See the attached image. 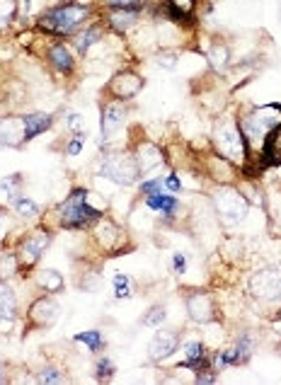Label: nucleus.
<instances>
[{
	"mask_svg": "<svg viewBox=\"0 0 281 385\" xmlns=\"http://www.w3.org/2000/svg\"><path fill=\"white\" fill-rule=\"evenodd\" d=\"M90 15H93V8L88 3L70 0V3H59V6L41 12L37 27L51 37H73L88 25Z\"/></svg>",
	"mask_w": 281,
	"mask_h": 385,
	"instance_id": "nucleus-1",
	"label": "nucleus"
},
{
	"mask_svg": "<svg viewBox=\"0 0 281 385\" xmlns=\"http://www.w3.org/2000/svg\"><path fill=\"white\" fill-rule=\"evenodd\" d=\"M56 216H59V226L66 228V230H83V228L93 226L95 221H99L102 211L90 204L88 189L78 187L68 194V199L64 204H59Z\"/></svg>",
	"mask_w": 281,
	"mask_h": 385,
	"instance_id": "nucleus-2",
	"label": "nucleus"
},
{
	"mask_svg": "<svg viewBox=\"0 0 281 385\" xmlns=\"http://www.w3.org/2000/svg\"><path fill=\"white\" fill-rule=\"evenodd\" d=\"M213 146H216L218 155L226 158L228 163H247L250 158V148H247V141L240 131V124L235 119H221L216 124V131H213Z\"/></svg>",
	"mask_w": 281,
	"mask_h": 385,
	"instance_id": "nucleus-3",
	"label": "nucleus"
},
{
	"mask_svg": "<svg viewBox=\"0 0 281 385\" xmlns=\"http://www.w3.org/2000/svg\"><path fill=\"white\" fill-rule=\"evenodd\" d=\"M240 131L247 141V148H262L264 144V136L269 134L271 128L281 124V107L279 104H267V107H257L250 114L240 119Z\"/></svg>",
	"mask_w": 281,
	"mask_h": 385,
	"instance_id": "nucleus-4",
	"label": "nucleus"
},
{
	"mask_svg": "<svg viewBox=\"0 0 281 385\" xmlns=\"http://www.w3.org/2000/svg\"><path fill=\"white\" fill-rule=\"evenodd\" d=\"M250 296L264 310L281 308V264H269L252 274Z\"/></svg>",
	"mask_w": 281,
	"mask_h": 385,
	"instance_id": "nucleus-5",
	"label": "nucleus"
},
{
	"mask_svg": "<svg viewBox=\"0 0 281 385\" xmlns=\"http://www.w3.org/2000/svg\"><path fill=\"white\" fill-rule=\"evenodd\" d=\"M95 170H97L99 177L109 179L114 184H122V187H128V184H133L141 177L136 158L131 153H109V150H104V155L97 160Z\"/></svg>",
	"mask_w": 281,
	"mask_h": 385,
	"instance_id": "nucleus-6",
	"label": "nucleus"
},
{
	"mask_svg": "<svg viewBox=\"0 0 281 385\" xmlns=\"http://www.w3.org/2000/svg\"><path fill=\"white\" fill-rule=\"evenodd\" d=\"M213 208H216V213L221 216L223 223L235 226V223H240L247 216L250 204H247L242 192H238L235 187H218L213 192Z\"/></svg>",
	"mask_w": 281,
	"mask_h": 385,
	"instance_id": "nucleus-7",
	"label": "nucleus"
},
{
	"mask_svg": "<svg viewBox=\"0 0 281 385\" xmlns=\"http://www.w3.org/2000/svg\"><path fill=\"white\" fill-rule=\"evenodd\" d=\"M126 107H124L122 99H114V102H107L102 107V114H99V128H102V139H99V148L109 150L117 141V136L122 134L124 124H126Z\"/></svg>",
	"mask_w": 281,
	"mask_h": 385,
	"instance_id": "nucleus-8",
	"label": "nucleus"
},
{
	"mask_svg": "<svg viewBox=\"0 0 281 385\" xmlns=\"http://www.w3.org/2000/svg\"><path fill=\"white\" fill-rule=\"evenodd\" d=\"M51 245V233L49 230H35L17 245L15 259L20 269H32L41 259V255L46 252V247Z\"/></svg>",
	"mask_w": 281,
	"mask_h": 385,
	"instance_id": "nucleus-9",
	"label": "nucleus"
},
{
	"mask_svg": "<svg viewBox=\"0 0 281 385\" xmlns=\"http://www.w3.org/2000/svg\"><path fill=\"white\" fill-rule=\"evenodd\" d=\"M144 15V6H128V8H107L104 12V25L114 32V34H126L141 22Z\"/></svg>",
	"mask_w": 281,
	"mask_h": 385,
	"instance_id": "nucleus-10",
	"label": "nucleus"
},
{
	"mask_svg": "<svg viewBox=\"0 0 281 385\" xmlns=\"http://www.w3.org/2000/svg\"><path fill=\"white\" fill-rule=\"evenodd\" d=\"M144 78L136 73V70H122L117 73L112 80H109V92L114 95L117 99L126 102V99H133L141 90H144Z\"/></svg>",
	"mask_w": 281,
	"mask_h": 385,
	"instance_id": "nucleus-11",
	"label": "nucleus"
},
{
	"mask_svg": "<svg viewBox=\"0 0 281 385\" xmlns=\"http://www.w3.org/2000/svg\"><path fill=\"white\" fill-rule=\"evenodd\" d=\"M184 306H187L189 317L199 325H206L216 317V303L206 291H192L184 298Z\"/></svg>",
	"mask_w": 281,
	"mask_h": 385,
	"instance_id": "nucleus-12",
	"label": "nucleus"
},
{
	"mask_svg": "<svg viewBox=\"0 0 281 385\" xmlns=\"http://www.w3.org/2000/svg\"><path fill=\"white\" fill-rule=\"evenodd\" d=\"M180 346V332L175 330H160L155 332V337L151 339L148 344V356L151 361H155V364H160V361H168L170 356L177 351Z\"/></svg>",
	"mask_w": 281,
	"mask_h": 385,
	"instance_id": "nucleus-13",
	"label": "nucleus"
},
{
	"mask_svg": "<svg viewBox=\"0 0 281 385\" xmlns=\"http://www.w3.org/2000/svg\"><path fill=\"white\" fill-rule=\"evenodd\" d=\"M59 315H61V308L51 296L37 298L30 306V320L35 322L37 327H51L59 320Z\"/></svg>",
	"mask_w": 281,
	"mask_h": 385,
	"instance_id": "nucleus-14",
	"label": "nucleus"
},
{
	"mask_svg": "<svg viewBox=\"0 0 281 385\" xmlns=\"http://www.w3.org/2000/svg\"><path fill=\"white\" fill-rule=\"evenodd\" d=\"M46 61H49L51 68L61 75H70L75 68L73 51H70V46H66L64 41H56V44H51L49 49H46Z\"/></svg>",
	"mask_w": 281,
	"mask_h": 385,
	"instance_id": "nucleus-15",
	"label": "nucleus"
},
{
	"mask_svg": "<svg viewBox=\"0 0 281 385\" xmlns=\"http://www.w3.org/2000/svg\"><path fill=\"white\" fill-rule=\"evenodd\" d=\"M17 320V298L8 282L0 277V332L10 330Z\"/></svg>",
	"mask_w": 281,
	"mask_h": 385,
	"instance_id": "nucleus-16",
	"label": "nucleus"
},
{
	"mask_svg": "<svg viewBox=\"0 0 281 385\" xmlns=\"http://www.w3.org/2000/svg\"><path fill=\"white\" fill-rule=\"evenodd\" d=\"M133 158H136L138 172L146 175V172H151V170L163 165V150H160L155 144H151V141H141V146L136 148Z\"/></svg>",
	"mask_w": 281,
	"mask_h": 385,
	"instance_id": "nucleus-17",
	"label": "nucleus"
},
{
	"mask_svg": "<svg viewBox=\"0 0 281 385\" xmlns=\"http://www.w3.org/2000/svg\"><path fill=\"white\" fill-rule=\"evenodd\" d=\"M211 366V359L206 354V346L199 339H189L184 342V361L180 364V368H192V371H202ZM213 368V366H211Z\"/></svg>",
	"mask_w": 281,
	"mask_h": 385,
	"instance_id": "nucleus-18",
	"label": "nucleus"
},
{
	"mask_svg": "<svg viewBox=\"0 0 281 385\" xmlns=\"http://www.w3.org/2000/svg\"><path fill=\"white\" fill-rule=\"evenodd\" d=\"M95 235H97L99 245H102L104 250H117L124 242V230L117 223H112L104 216L99 218V221H95Z\"/></svg>",
	"mask_w": 281,
	"mask_h": 385,
	"instance_id": "nucleus-19",
	"label": "nucleus"
},
{
	"mask_svg": "<svg viewBox=\"0 0 281 385\" xmlns=\"http://www.w3.org/2000/svg\"><path fill=\"white\" fill-rule=\"evenodd\" d=\"M25 144V126H22V117H8L0 119V146L15 148V146Z\"/></svg>",
	"mask_w": 281,
	"mask_h": 385,
	"instance_id": "nucleus-20",
	"label": "nucleus"
},
{
	"mask_svg": "<svg viewBox=\"0 0 281 385\" xmlns=\"http://www.w3.org/2000/svg\"><path fill=\"white\" fill-rule=\"evenodd\" d=\"M22 126H25V144L32 139H37L39 134L49 131L54 126V117L49 112H32L22 117Z\"/></svg>",
	"mask_w": 281,
	"mask_h": 385,
	"instance_id": "nucleus-21",
	"label": "nucleus"
},
{
	"mask_svg": "<svg viewBox=\"0 0 281 385\" xmlns=\"http://www.w3.org/2000/svg\"><path fill=\"white\" fill-rule=\"evenodd\" d=\"M146 206H148L151 211L160 213L163 218H173L180 208V201H177V197L170 192H155V194H151V197H146Z\"/></svg>",
	"mask_w": 281,
	"mask_h": 385,
	"instance_id": "nucleus-22",
	"label": "nucleus"
},
{
	"mask_svg": "<svg viewBox=\"0 0 281 385\" xmlns=\"http://www.w3.org/2000/svg\"><path fill=\"white\" fill-rule=\"evenodd\" d=\"M102 39H104L102 25H85L83 30L75 34V51H78L80 56L90 54V49H95Z\"/></svg>",
	"mask_w": 281,
	"mask_h": 385,
	"instance_id": "nucleus-23",
	"label": "nucleus"
},
{
	"mask_svg": "<svg viewBox=\"0 0 281 385\" xmlns=\"http://www.w3.org/2000/svg\"><path fill=\"white\" fill-rule=\"evenodd\" d=\"M264 165H279L281 163V124L274 126L269 134L264 136V144L260 148Z\"/></svg>",
	"mask_w": 281,
	"mask_h": 385,
	"instance_id": "nucleus-24",
	"label": "nucleus"
},
{
	"mask_svg": "<svg viewBox=\"0 0 281 385\" xmlns=\"http://www.w3.org/2000/svg\"><path fill=\"white\" fill-rule=\"evenodd\" d=\"M37 284H39V288H44L46 293H59V291H64V286H66L64 274H59L56 269H41V272L37 274Z\"/></svg>",
	"mask_w": 281,
	"mask_h": 385,
	"instance_id": "nucleus-25",
	"label": "nucleus"
},
{
	"mask_svg": "<svg viewBox=\"0 0 281 385\" xmlns=\"http://www.w3.org/2000/svg\"><path fill=\"white\" fill-rule=\"evenodd\" d=\"M252 349H255V342H252L250 335H240L235 342V346L231 349V359H233V366L238 364H247L252 356Z\"/></svg>",
	"mask_w": 281,
	"mask_h": 385,
	"instance_id": "nucleus-26",
	"label": "nucleus"
},
{
	"mask_svg": "<svg viewBox=\"0 0 281 385\" xmlns=\"http://www.w3.org/2000/svg\"><path fill=\"white\" fill-rule=\"evenodd\" d=\"M206 59H209V63H211L216 70H226L228 66H231V51H228L226 44L216 41V44H211V49H209Z\"/></svg>",
	"mask_w": 281,
	"mask_h": 385,
	"instance_id": "nucleus-27",
	"label": "nucleus"
},
{
	"mask_svg": "<svg viewBox=\"0 0 281 385\" xmlns=\"http://www.w3.org/2000/svg\"><path fill=\"white\" fill-rule=\"evenodd\" d=\"M10 206L15 208V213L20 218H39V204L32 201L30 197H22V194H17L15 199L10 201Z\"/></svg>",
	"mask_w": 281,
	"mask_h": 385,
	"instance_id": "nucleus-28",
	"label": "nucleus"
},
{
	"mask_svg": "<svg viewBox=\"0 0 281 385\" xmlns=\"http://www.w3.org/2000/svg\"><path fill=\"white\" fill-rule=\"evenodd\" d=\"M112 291H114V298H119V301H128V298H133V282L128 274H114L112 279Z\"/></svg>",
	"mask_w": 281,
	"mask_h": 385,
	"instance_id": "nucleus-29",
	"label": "nucleus"
},
{
	"mask_svg": "<svg viewBox=\"0 0 281 385\" xmlns=\"http://www.w3.org/2000/svg\"><path fill=\"white\" fill-rule=\"evenodd\" d=\"M17 17H20L17 0H0V32H6Z\"/></svg>",
	"mask_w": 281,
	"mask_h": 385,
	"instance_id": "nucleus-30",
	"label": "nucleus"
},
{
	"mask_svg": "<svg viewBox=\"0 0 281 385\" xmlns=\"http://www.w3.org/2000/svg\"><path fill=\"white\" fill-rule=\"evenodd\" d=\"M78 344H85L90 351H99L104 346V335L99 330H88V332H78L73 337Z\"/></svg>",
	"mask_w": 281,
	"mask_h": 385,
	"instance_id": "nucleus-31",
	"label": "nucleus"
},
{
	"mask_svg": "<svg viewBox=\"0 0 281 385\" xmlns=\"http://www.w3.org/2000/svg\"><path fill=\"white\" fill-rule=\"evenodd\" d=\"M20 184H22V175H8V177L0 179V189L6 192L8 201H12L20 194Z\"/></svg>",
	"mask_w": 281,
	"mask_h": 385,
	"instance_id": "nucleus-32",
	"label": "nucleus"
},
{
	"mask_svg": "<svg viewBox=\"0 0 281 385\" xmlns=\"http://www.w3.org/2000/svg\"><path fill=\"white\" fill-rule=\"evenodd\" d=\"M165 317H168L165 308L163 306H153L144 317H141V325H144V327H155V330H158V327L165 322Z\"/></svg>",
	"mask_w": 281,
	"mask_h": 385,
	"instance_id": "nucleus-33",
	"label": "nucleus"
},
{
	"mask_svg": "<svg viewBox=\"0 0 281 385\" xmlns=\"http://www.w3.org/2000/svg\"><path fill=\"white\" fill-rule=\"evenodd\" d=\"M177 61H180V51L177 49H160L158 56H155V63L165 70H175L177 68Z\"/></svg>",
	"mask_w": 281,
	"mask_h": 385,
	"instance_id": "nucleus-34",
	"label": "nucleus"
},
{
	"mask_svg": "<svg viewBox=\"0 0 281 385\" xmlns=\"http://www.w3.org/2000/svg\"><path fill=\"white\" fill-rule=\"evenodd\" d=\"M37 383H64L66 375L61 368H56V366H44V368L37 373Z\"/></svg>",
	"mask_w": 281,
	"mask_h": 385,
	"instance_id": "nucleus-35",
	"label": "nucleus"
},
{
	"mask_svg": "<svg viewBox=\"0 0 281 385\" xmlns=\"http://www.w3.org/2000/svg\"><path fill=\"white\" fill-rule=\"evenodd\" d=\"M95 371H97L99 380H109V378H114V373H117V366H114V361L109 359V356H102V359L97 361V366H95Z\"/></svg>",
	"mask_w": 281,
	"mask_h": 385,
	"instance_id": "nucleus-36",
	"label": "nucleus"
},
{
	"mask_svg": "<svg viewBox=\"0 0 281 385\" xmlns=\"http://www.w3.org/2000/svg\"><path fill=\"white\" fill-rule=\"evenodd\" d=\"M66 128H68L70 134H85V117L78 112H70L66 117Z\"/></svg>",
	"mask_w": 281,
	"mask_h": 385,
	"instance_id": "nucleus-37",
	"label": "nucleus"
},
{
	"mask_svg": "<svg viewBox=\"0 0 281 385\" xmlns=\"http://www.w3.org/2000/svg\"><path fill=\"white\" fill-rule=\"evenodd\" d=\"M85 139H88L85 134H73V139H70L68 146H66V155H68V158H78L85 148Z\"/></svg>",
	"mask_w": 281,
	"mask_h": 385,
	"instance_id": "nucleus-38",
	"label": "nucleus"
},
{
	"mask_svg": "<svg viewBox=\"0 0 281 385\" xmlns=\"http://www.w3.org/2000/svg\"><path fill=\"white\" fill-rule=\"evenodd\" d=\"M155 192H163V177H151L146 182H141V194L144 197H151Z\"/></svg>",
	"mask_w": 281,
	"mask_h": 385,
	"instance_id": "nucleus-39",
	"label": "nucleus"
},
{
	"mask_svg": "<svg viewBox=\"0 0 281 385\" xmlns=\"http://www.w3.org/2000/svg\"><path fill=\"white\" fill-rule=\"evenodd\" d=\"M168 3H170V6H173L177 12H182L184 17H192L194 6H197V0H168Z\"/></svg>",
	"mask_w": 281,
	"mask_h": 385,
	"instance_id": "nucleus-40",
	"label": "nucleus"
},
{
	"mask_svg": "<svg viewBox=\"0 0 281 385\" xmlns=\"http://www.w3.org/2000/svg\"><path fill=\"white\" fill-rule=\"evenodd\" d=\"M163 187L168 189L170 194H177V192H182V179H180L177 172H170L168 177H163Z\"/></svg>",
	"mask_w": 281,
	"mask_h": 385,
	"instance_id": "nucleus-41",
	"label": "nucleus"
},
{
	"mask_svg": "<svg viewBox=\"0 0 281 385\" xmlns=\"http://www.w3.org/2000/svg\"><path fill=\"white\" fill-rule=\"evenodd\" d=\"M173 274H177V277L187 274V255H182V252H175V255H173Z\"/></svg>",
	"mask_w": 281,
	"mask_h": 385,
	"instance_id": "nucleus-42",
	"label": "nucleus"
},
{
	"mask_svg": "<svg viewBox=\"0 0 281 385\" xmlns=\"http://www.w3.org/2000/svg\"><path fill=\"white\" fill-rule=\"evenodd\" d=\"M107 8H128V6H144V0H104Z\"/></svg>",
	"mask_w": 281,
	"mask_h": 385,
	"instance_id": "nucleus-43",
	"label": "nucleus"
},
{
	"mask_svg": "<svg viewBox=\"0 0 281 385\" xmlns=\"http://www.w3.org/2000/svg\"><path fill=\"white\" fill-rule=\"evenodd\" d=\"M0 383H6V368H3V364H0Z\"/></svg>",
	"mask_w": 281,
	"mask_h": 385,
	"instance_id": "nucleus-44",
	"label": "nucleus"
},
{
	"mask_svg": "<svg viewBox=\"0 0 281 385\" xmlns=\"http://www.w3.org/2000/svg\"><path fill=\"white\" fill-rule=\"evenodd\" d=\"M3 226H6V213L0 211V230H3Z\"/></svg>",
	"mask_w": 281,
	"mask_h": 385,
	"instance_id": "nucleus-45",
	"label": "nucleus"
}]
</instances>
